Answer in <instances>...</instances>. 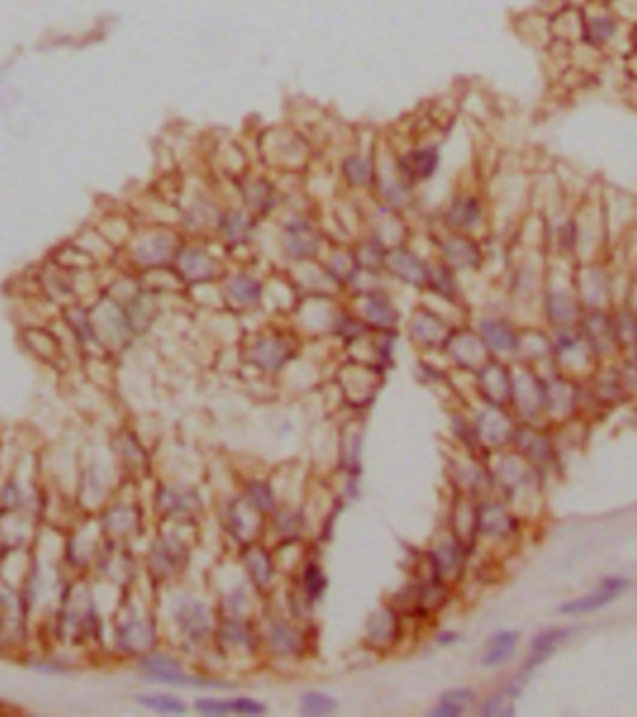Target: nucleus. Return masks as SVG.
Returning <instances> with one entry per match:
<instances>
[{
	"label": "nucleus",
	"mask_w": 637,
	"mask_h": 717,
	"mask_svg": "<svg viewBox=\"0 0 637 717\" xmlns=\"http://www.w3.org/2000/svg\"><path fill=\"white\" fill-rule=\"evenodd\" d=\"M626 587H628L626 579L608 578L600 583L597 592L585 594V596L577 598V600H571V602L561 605L559 611L564 613V615H579V613H591V611L602 609L608 604H611L613 600H617L619 594L626 591Z\"/></svg>",
	"instance_id": "nucleus-1"
},
{
	"label": "nucleus",
	"mask_w": 637,
	"mask_h": 717,
	"mask_svg": "<svg viewBox=\"0 0 637 717\" xmlns=\"http://www.w3.org/2000/svg\"><path fill=\"white\" fill-rule=\"evenodd\" d=\"M569 633H571L569 630H550L546 631V633H542V636H538V638L535 639L533 646H531V656L527 665H525V671H529L533 667L542 664L545 659H548V657L555 652L558 644L561 643Z\"/></svg>",
	"instance_id": "nucleus-2"
},
{
	"label": "nucleus",
	"mask_w": 637,
	"mask_h": 717,
	"mask_svg": "<svg viewBox=\"0 0 637 717\" xmlns=\"http://www.w3.org/2000/svg\"><path fill=\"white\" fill-rule=\"evenodd\" d=\"M518 643V633L516 631H501L496 638H492V641L488 643V649H486V654L483 657V665L486 667H494V665L503 664L505 659H509L511 654L514 652Z\"/></svg>",
	"instance_id": "nucleus-3"
},
{
	"label": "nucleus",
	"mask_w": 637,
	"mask_h": 717,
	"mask_svg": "<svg viewBox=\"0 0 637 717\" xmlns=\"http://www.w3.org/2000/svg\"><path fill=\"white\" fill-rule=\"evenodd\" d=\"M138 701L147 708L162 712V714H183L186 710V706L179 699L170 697V695H144L138 697Z\"/></svg>",
	"instance_id": "nucleus-4"
},
{
	"label": "nucleus",
	"mask_w": 637,
	"mask_h": 717,
	"mask_svg": "<svg viewBox=\"0 0 637 717\" xmlns=\"http://www.w3.org/2000/svg\"><path fill=\"white\" fill-rule=\"evenodd\" d=\"M302 708L310 716H323V714H332L336 710V703L323 693H308L304 697V703H302Z\"/></svg>",
	"instance_id": "nucleus-5"
},
{
	"label": "nucleus",
	"mask_w": 637,
	"mask_h": 717,
	"mask_svg": "<svg viewBox=\"0 0 637 717\" xmlns=\"http://www.w3.org/2000/svg\"><path fill=\"white\" fill-rule=\"evenodd\" d=\"M485 330L488 339H490L494 345L499 347V349H512V345H514V339H512L511 334L507 332L505 328H501V326L488 325Z\"/></svg>",
	"instance_id": "nucleus-6"
},
{
	"label": "nucleus",
	"mask_w": 637,
	"mask_h": 717,
	"mask_svg": "<svg viewBox=\"0 0 637 717\" xmlns=\"http://www.w3.org/2000/svg\"><path fill=\"white\" fill-rule=\"evenodd\" d=\"M196 708H198L201 714L205 716H224L227 712L232 710L229 703H224V701H214V699H203V701H198L196 703Z\"/></svg>",
	"instance_id": "nucleus-7"
},
{
	"label": "nucleus",
	"mask_w": 637,
	"mask_h": 717,
	"mask_svg": "<svg viewBox=\"0 0 637 717\" xmlns=\"http://www.w3.org/2000/svg\"><path fill=\"white\" fill-rule=\"evenodd\" d=\"M229 706L237 714H261V712H265V706H261L252 699H235L233 703H229Z\"/></svg>",
	"instance_id": "nucleus-8"
},
{
	"label": "nucleus",
	"mask_w": 637,
	"mask_h": 717,
	"mask_svg": "<svg viewBox=\"0 0 637 717\" xmlns=\"http://www.w3.org/2000/svg\"><path fill=\"white\" fill-rule=\"evenodd\" d=\"M473 691H468V690H457V691H449L447 695L444 697V701H449V703L453 704H457V706H460V708H464L466 704H470L471 701H473Z\"/></svg>",
	"instance_id": "nucleus-9"
},
{
	"label": "nucleus",
	"mask_w": 637,
	"mask_h": 717,
	"mask_svg": "<svg viewBox=\"0 0 637 717\" xmlns=\"http://www.w3.org/2000/svg\"><path fill=\"white\" fill-rule=\"evenodd\" d=\"M462 710H464V708H460L457 704L449 703V701H442V704H440L438 708L432 712V714H434V716H460Z\"/></svg>",
	"instance_id": "nucleus-10"
},
{
	"label": "nucleus",
	"mask_w": 637,
	"mask_h": 717,
	"mask_svg": "<svg viewBox=\"0 0 637 717\" xmlns=\"http://www.w3.org/2000/svg\"><path fill=\"white\" fill-rule=\"evenodd\" d=\"M305 579H308V589H310L313 594H317V591L321 592L318 585H325V581H323V576H321V572L315 570V568L308 570V574H305Z\"/></svg>",
	"instance_id": "nucleus-11"
}]
</instances>
